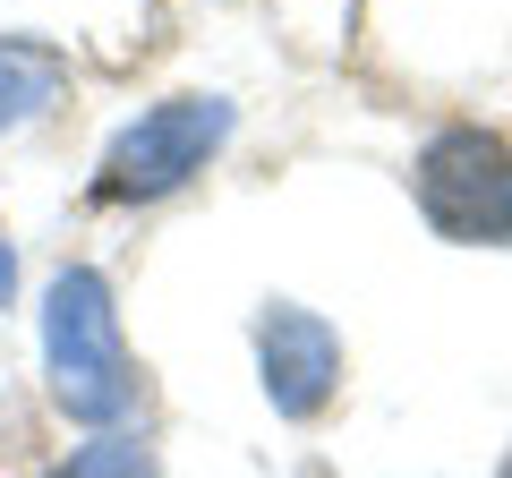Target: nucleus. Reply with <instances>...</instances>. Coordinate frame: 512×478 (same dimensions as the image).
<instances>
[{"instance_id":"obj_2","label":"nucleus","mask_w":512,"mask_h":478,"mask_svg":"<svg viewBox=\"0 0 512 478\" xmlns=\"http://www.w3.org/2000/svg\"><path fill=\"white\" fill-rule=\"evenodd\" d=\"M222 146H231V103L222 94H163L154 111H137L111 137L103 171H94V197L103 205H154L171 188H188Z\"/></svg>"},{"instance_id":"obj_3","label":"nucleus","mask_w":512,"mask_h":478,"mask_svg":"<svg viewBox=\"0 0 512 478\" xmlns=\"http://www.w3.org/2000/svg\"><path fill=\"white\" fill-rule=\"evenodd\" d=\"M410 197H419V214L436 222L444 239H461V248H504L512 239V154L495 129H436L419 146V163H410Z\"/></svg>"},{"instance_id":"obj_6","label":"nucleus","mask_w":512,"mask_h":478,"mask_svg":"<svg viewBox=\"0 0 512 478\" xmlns=\"http://www.w3.org/2000/svg\"><path fill=\"white\" fill-rule=\"evenodd\" d=\"M52 478H154V444L137 427H94L86 444L52 461Z\"/></svg>"},{"instance_id":"obj_1","label":"nucleus","mask_w":512,"mask_h":478,"mask_svg":"<svg viewBox=\"0 0 512 478\" xmlns=\"http://www.w3.org/2000/svg\"><path fill=\"white\" fill-rule=\"evenodd\" d=\"M43 376H52V402L77 427H120L137 410L120 308H111V282L94 265H60L52 291H43Z\"/></svg>"},{"instance_id":"obj_4","label":"nucleus","mask_w":512,"mask_h":478,"mask_svg":"<svg viewBox=\"0 0 512 478\" xmlns=\"http://www.w3.org/2000/svg\"><path fill=\"white\" fill-rule=\"evenodd\" d=\"M256 376H265V402L282 419H316L342 393V333L325 316L274 299V308L256 316Z\"/></svg>"},{"instance_id":"obj_7","label":"nucleus","mask_w":512,"mask_h":478,"mask_svg":"<svg viewBox=\"0 0 512 478\" xmlns=\"http://www.w3.org/2000/svg\"><path fill=\"white\" fill-rule=\"evenodd\" d=\"M18 291V257H9V239H0V299Z\"/></svg>"},{"instance_id":"obj_5","label":"nucleus","mask_w":512,"mask_h":478,"mask_svg":"<svg viewBox=\"0 0 512 478\" xmlns=\"http://www.w3.org/2000/svg\"><path fill=\"white\" fill-rule=\"evenodd\" d=\"M60 86H69V69L43 43H0V129H26L35 111H52Z\"/></svg>"}]
</instances>
